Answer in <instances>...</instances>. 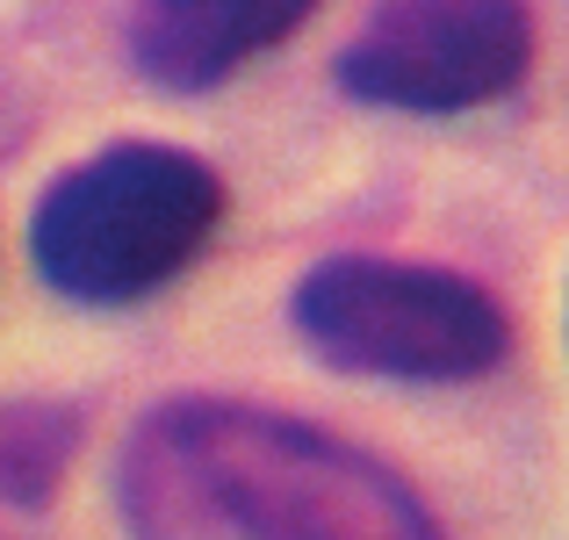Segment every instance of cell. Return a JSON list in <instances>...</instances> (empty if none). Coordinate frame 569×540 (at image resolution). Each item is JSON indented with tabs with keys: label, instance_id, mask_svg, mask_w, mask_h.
<instances>
[{
	"label": "cell",
	"instance_id": "obj_1",
	"mask_svg": "<svg viewBox=\"0 0 569 540\" xmlns=\"http://www.w3.org/2000/svg\"><path fill=\"white\" fill-rule=\"evenodd\" d=\"M123 519L138 533L426 540L432 512L389 461L252 403H159L123 447Z\"/></svg>",
	"mask_w": 569,
	"mask_h": 540
},
{
	"label": "cell",
	"instance_id": "obj_2",
	"mask_svg": "<svg viewBox=\"0 0 569 540\" xmlns=\"http://www.w3.org/2000/svg\"><path fill=\"white\" fill-rule=\"evenodd\" d=\"M223 223V180L173 144H109L51 180L29 223L37 274L72 303H138L167 289Z\"/></svg>",
	"mask_w": 569,
	"mask_h": 540
},
{
	"label": "cell",
	"instance_id": "obj_3",
	"mask_svg": "<svg viewBox=\"0 0 569 540\" xmlns=\"http://www.w3.org/2000/svg\"><path fill=\"white\" fill-rule=\"evenodd\" d=\"M289 318L325 368L376 382H476L512 353V324L490 289L447 267L368 252L318 260L296 281Z\"/></svg>",
	"mask_w": 569,
	"mask_h": 540
},
{
	"label": "cell",
	"instance_id": "obj_4",
	"mask_svg": "<svg viewBox=\"0 0 569 540\" xmlns=\"http://www.w3.org/2000/svg\"><path fill=\"white\" fill-rule=\"evenodd\" d=\"M533 66L527 0H382L339 51V87L368 109L461 116L505 101Z\"/></svg>",
	"mask_w": 569,
	"mask_h": 540
},
{
	"label": "cell",
	"instance_id": "obj_5",
	"mask_svg": "<svg viewBox=\"0 0 569 540\" xmlns=\"http://www.w3.org/2000/svg\"><path fill=\"white\" fill-rule=\"evenodd\" d=\"M318 14V0H138L130 58L167 94H202Z\"/></svg>",
	"mask_w": 569,
	"mask_h": 540
}]
</instances>
